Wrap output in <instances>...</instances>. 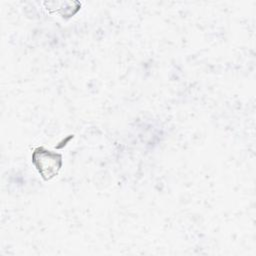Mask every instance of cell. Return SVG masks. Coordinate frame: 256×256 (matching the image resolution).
<instances>
[{
	"label": "cell",
	"mask_w": 256,
	"mask_h": 256,
	"mask_svg": "<svg viewBox=\"0 0 256 256\" xmlns=\"http://www.w3.org/2000/svg\"><path fill=\"white\" fill-rule=\"evenodd\" d=\"M33 161H34L35 165L37 166V169L39 170V172L45 179H50L55 174H57V172L61 166V156L60 155L52 153L49 161H45L39 148L33 154Z\"/></svg>",
	"instance_id": "1"
}]
</instances>
